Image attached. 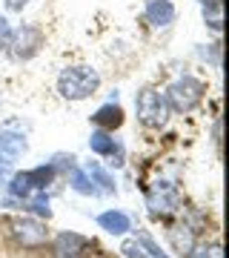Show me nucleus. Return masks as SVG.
<instances>
[{"label":"nucleus","mask_w":229,"mask_h":258,"mask_svg":"<svg viewBox=\"0 0 229 258\" xmlns=\"http://www.w3.org/2000/svg\"><path fill=\"white\" fill-rule=\"evenodd\" d=\"M98 86H101V75L92 66H69L57 78V92L66 101H83V98L98 92Z\"/></svg>","instance_id":"nucleus-1"},{"label":"nucleus","mask_w":229,"mask_h":258,"mask_svg":"<svg viewBox=\"0 0 229 258\" xmlns=\"http://www.w3.org/2000/svg\"><path fill=\"white\" fill-rule=\"evenodd\" d=\"M135 109H137V120L149 129H161L169 120V103L158 89H140L135 98Z\"/></svg>","instance_id":"nucleus-4"},{"label":"nucleus","mask_w":229,"mask_h":258,"mask_svg":"<svg viewBox=\"0 0 229 258\" xmlns=\"http://www.w3.org/2000/svg\"><path fill=\"white\" fill-rule=\"evenodd\" d=\"M26 138L18 132H0V161L3 164H15L20 155H26Z\"/></svg>","instance_id":"nucleus-9"},{"label":"nucleus","mask_w":229,"mask_h":258,"mask_svg":"<svg viewBox=\"0 0 229 258\" xmlns=\"http://www.w3.org/2000/svg\"><path fill=\"white\" fill-rule=\"evenodd\" d=\"M203 6V15L209 18V26L215 32H220V0H198Z\"/></svg>","instance_id":"nucleus-18"},{"label":"nucleus","mask_w":229,"mask_h":258,"mask_svg":"<svg viewBox=\"0 0 229 258\" xmlns=\"http://www.w3.org/2000/svg\"><path fill=\"white\" fill-rule=\"evenodd\" d=\"M69 186H72L74 192H81V195H89V198H98L101 195V189L92 184V178L86 175V169H78L74 166L72 169V178H69Z\"/></svg>","instance_id":"nucleus-16"},{"label":"nucleus","mask_w":229,"mask_h":258,"mask_svg":"<svg viewBox=\"0 0 229 258\" xmlns=\"http://www.w3.org/2000/svg\"><path fill=\"white\" fill-rule=\"evenodd\" d=\"M89 149L95 155H103V158H112L109 164L112 166H123V144L112 138V132L106 129H95L89 135Z\"/></svg>","instance_id":"nucleus-7"},{"label":"nucleus","mask_w":229,"mask_h":258,"mask_svg":"<svg viewBox=\"0 0 229 258\" xmlns=\"http://www.w3.org/2000/svg\"><path fill=\"white\" fill-rule=\"evenodd\" d=\"M92 123H95L98 129H106V132H112V129H118L120 123H123V109L118 106V101L103 103L101 109L92 115Z\"/></svg>","instance_id":"nucleus-12"},{"label":"nucleus","mask_w":229,"mask_h":258,"mask_svg":"<svg viewBox=\"0 0 229 258\" xmlns=\"http://www.w3.org/2000/svg\"><path fill=\"white\" fill-rule=\"evenodd\" d=\"M26 3H29V0H6V9H9V12H23Z\"/></svg>","instance_id":"nucleus-23"},{"label":"nucleus","mask_w":229,"mask_h":258,"mask_svg":"<svg viewBox=\"0 0 229 258\" xmlns=\"http://www.w3.org/2000/svg\"><path fill=\"white\" fill-rule=\"evenodd\" d=\"M181 192H178V186L169 184V181H155L152 189L146 195V207L152 215H169V212H178L181 210Z\"/></svg>","instance_id":"nucleus-5"},{"label":"nucleus","mask_w":229,"mask_h":258,"mask_svg":"<svg viewBox=\"0 0 229 258\" xmlns=\"http://www.w3.org/2000/svg\"><path fill=\"white\" fill-rule=\"evenodd\" d=\"M9 178H12L9 166H6V164H0V184H6V181H9Z\"/></svg>","instance_id":"nucleus-25"},{"label":"nucleus","mask_w":229,"mask_h":258,"mask_svg":"<svg viewBox=\"0 0 229 258\" xmlns=\"http://www.w3.org/2000/svg\"><path fill=\"white\" fill-rule=\"evenodd\" d=\"M74 161H78L74 155H63V152H60V155H55L49 164L55 166V172H69V169H74Z\"/></svg>","instance_id":"nucleus-21"},{"label":"nucleus","mask_w":229,"mask_h":258,"mask_svg":"<svg viewBox=\"0 0 229 258\" xmlns=\"http://www.w3.org/2000/svg\"><path fill=\"white\" fill-rule=\"evenodd\" d=\"M55 166L52 164H40V166H35V169H29V181H32V189H46V186L55 181Z\"/></svg>","instance_id":"nucleus-17"},{"label":"nucleus","mask_w":229,"mask_h":258,"mask_svg":"<svg viewBox=\"0 0 229 258\" xmlns=\"http://www.w3.org/2000/svg\"><path fill=\"white\" fill-rule=\"evenodd\" d=\"M203 92H206V86H203L201 78H195V75H181V78L166 89L164 98L175 112H192L195 106L203 101Z\"/></svg>","instance_id":"nucleus-3"},{"label":"nucleus","mask_w":229,"mask_h":258,"mask_svg":"<svg viewBox=\"0 0 229 258\" xmlns=\"http://www.w3.org/2000/svg\"><path fill=\"white\" fill-rule=\"evenodd\" d=\"M3 230L12 238V244H18L23 249H40L49 241V230L40 218H32V215H15V218H6L3 221Z\"/></svg>","instance_id":"nucleus-2"},{"label":"nucleus","mask_w":229,"mask_h":258,"mask_svg":"<svg viewBox=\"0 0 229 258\" xmlns=\"http://www.w3.org/2000/svg\"><path fill=\"white\" fill-rule=\"evenodd\" d=\"M146 20L155 29H166L175 23V6L169 0H149L146 3Z\"/></svg>","instance_id":"nucleus-11"},{"label":"nucleus","mask_w":229,"mask_h":258,"mask_svg":"<svg viewBox=\"0 0 229 258\" xmlns=\"http://www.w3.org/2000/svg\"><path fill=\"white\" fill-rule=\"evenodd\" d=\"M23 210L32 212V215H37V218H52V207H49V195H46V189H37V192H32L23 201Z\"/></svg>","instance_id":"nucleus-15"},{"label":"nucleus","mask_w":229,"mask_h":258,"mask_svg":"<svg viewBox=\"0 0 229 258\" xmlns=\"http://www.w3.org/2000/svg\"><path fill=\"white\" fill-rule=\"evenodd\" d=\"M137 244H140V249H143V252H146L149 258H169L164 252V249H161V244H158L155 238H149V235H143V232H140V235H137Z\"/></svg>","instance_id":"nucleus-19"},{"label":"nucleus","mask_w":229,"mask_h":258,"mask_svg":"<svg viewBox=\"0 0 229 258\" xmlns=\"http://www.w3.org/2000/svg\"><path fill=\"white\" fill-rule=\"evenodd\" d=\"M0 37H6V40L12 37V29H9V20L6 18H0Z\"/></svg>","instance_id":"nucleus-24"},{"label":"nucleus","mask_w":229,"mask_h":258,"mask_svg":"<svg viewBox=\"0 0 229 258\" xmlns=\"http://www.w3.org/2000/svg\"><path fill=\"white\" fill-rule=\"evenodd\" d=\"M52 255L55 258H89L92 255V241L81 232H57L52 241Z\"/></svg>","instance_id":"nucleus-6"},{"label":"nucleus","mask_w":229,"mask_h":258,"mask_svg":"<svg viewBox=\"0 0 229 258\" xmlns=\"http://www.w3.org/2000/svg\"><path fill=\"white\" fill-rule=\"evenodd\" d=\"M9 40H12V55L26 60V57H32L37 49H40L43 35H40V29H35V26H23V29H18Z\"/></svg>","instance_id":"nucleus-8"},{"label":"nucleus","mask_w":229,"mask_h":258,"mask_svg":"<svg viewBox=\"0 0 229 258\" xmlns=\"http://www.w3.org/2000/svg\"><path fill=\"white\" fill-rule=\"evenodd\" d=\"M83 169H86V175L92 178V184H95L98 189H101V195H115V192H118V186H115V178H112L101 164L89 161V164L83 166Z\"/></svg>","instance_id":"nucleus-14"},{"label":"nucleus","mask_w":229,"mask_h":258,"mask_svg":"<svg viewBox=\"0 0 229 258\" xmlns=\"http://www.w3.org/2000/svg\"><path fill=\"white\" fill-rule=\"evenodd\" d=\"M120 252H123L126 258H149L146 252L140 249V244H137V241H126V244L120 247Z\"/></svg>","instance_id":"nucleus-22"},{"label":"nucleus","mask_w":229,"mask_h":258,"mask_svg":"<svg viewBox=\"0 0 229 258\" xmlns=\"http://www.w3.org/2000/svg\"><path fill=\"white\" fill-rule=\"evenodd\" d=\"M98 227L106 230L109 235H126L132 230V218L123 210H106L98 215Z\"/></svg>","instance_id":"nucleus-10"},{"label":"nucleus","mask_w":229,"mask_h":258,"mask_svg":"<svg viewBox=\"0 0 229 258\" xmlns=\"http://www.w3.org/2000/svg\"><path fill=\"white\" fill-rule=\"evenodd\" d=\"M189 258H223V247H220L218 241H212V244H203V247H195L192 255Z\"/></svg>","instance_id":"nucleus-20"},{"label":"nucleus","mask_w":229,"mask_h":258,"mask_svg":"<svg viewBox=\"0 0 229 258\" xmlns=\"http://www.w3.org/2000/svg\"><path fill=\"white\" fill-rule=\"evenodd\" d=\"M169 244L178 255H192V249L198 247V241H195V230L192 227H172L169 230Z\"/></svg>","instance_id":"nucleus-13"}]
</instances>
